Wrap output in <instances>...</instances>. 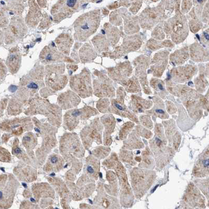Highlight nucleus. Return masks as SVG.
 <instances>
[{"mask_svg": "<svg viewBox=\"0 0 209 209\" xmlns=\"http://www.w3.org/2000/svg\"><path fill=\"white\" fill-rule=\"evenodd\" d=\"M44 79V67L37 63L32 69L20 80L18 92L14 97L24 105L28 104L29 100L45 87Z\"/></svg>", "mask_w": 209, "mask_h": 209, "instance_id": "nucleus-1", "label": "nucleus"}, {"mask_svg": "<svg viewBox=\"0 0 209 209\" xmlns=\"http://www.w3.org/2000/svg\"><path fill=\"white\" fill-rule=\"evenodd\" d=\"M27 105L28 108L24 111L25 115H43L47 118L50 124L57 128L60 126L62 122V109L58 105L52 104L38 95L31 98Z\"/></svg>", "mask_w": 209, "mask_h": 209, "instance_id": "nucleus-2", "label": "nucleus"}, {"mask_svg": "<svg viewBox=\"0 0 209 209\" xmlns=\"http://www.w3.org/2000/svg\"><path fill=\"white\" fill-rule=\"evenodd\" d=\"M32 122L35 125L36 132H38L42 137V143L40 147L36 151V159L39 166H42L45 159L57 144L56 134L57 128L50 124L49 123L42 122L36 117H32Z\"/></svg>", "mask_w": 209, "mask_h": 209, "instance_id": "nucleus-3", "label": "nucleus"}, {"mask_svg": "<svg viewBox=\"0 0 209 209\" xmlns=\"http://www.w3.org/2000/svg\"><path fill=\"white\" fill-rule=\"evenodd\" d=\"M65 65L63 63L46 65L44 79L46 87L40 90V95L45 98L63 89L67 84L68 79L65 74Z\"/></svg>", "mask_w": 209, "mask_h": 209, "instance_id": "nucleus-4", "label": "nucleus"}, {"mask_svg": "<svg viewBox=\"0 0 209 209\" xmlns=\"http://www.w3.org/2000/svg\"><path fill=\"white\" fill-rule=\"evenodd\" d=\"M167 139L164 133V128L161 124H156L155 128V136L150 141L152 153L156 157L157 167L162 168L169 163L174 156L172 147H167Z\"/></svg>", "mask_w": 209, "mask_h": 209, "instance_id": "nucleus-5", "label": "nucleus"}, {"mask_svg": "<svg viewBox=\"0 0 209 209\" xmlns=\"http://www.w3.org/2000/svg\"><path fill=\"white\" fill-rule=\"evenodd\" d=\"M100 22V13L97 11L90 12L80 16L73 23L75 40L79 42L85 41L97 31Z\"/></svg>", "mask_w": 209, "mask_h": 209, "instance_id": "nucleus-6", "label": "nucleus"}, {"mask_svg": "<svg viewBox=\"0 0 209 209\" xmlns=\"http://www.w3.org/2000/svg\"><path fill=\"white\" fill-rule=\"evenodd\" d=\"M59 150L62 157L70 163L84 157L85 155V148L75 133H67L61 137Z\"/></svg>", "mask_w": 209, "mask_h": 209, "instance_id": "nucleus-7", "label": "nucleus"}, {"mask_svg": "<svg viewBox=\"0 0 209 209\" xmlns=\"http://www.w3.org/2000/svg\"><path fill=\"white\" fill-rule=\"evenodd\" d=\"M156 178L154 172L149 170L135 168L131 172L132 189L137 198L144 195L151 187Z\"/></svg>", "mask_w": 209, "mask_h": 209, "instance_id": "nucleus-8", "label": "nucleus"}, {"mask_svg": "<svg viewBox=\"0 0 209 209\" xmlns=\"http://www.w3.org/2000/svg\"><path fill=\"white\" fill-rule=\"evenodd\" d=\"M19 186V182L13 174H0V209L12 207Z\"/></svg>", "mask_w": 209, "mask_h": 209, "instance_id": "nucleus-9", "label": "nucleus"}, {"mask_svg": "<svg viewBox=\"0 0 209 209\" xmlns=\"http://www.w3.org/2000/svg\"><path fill=\"white\" fill-rule=\"evenodd\" d=\"M98 113L97 109L89 106H85L81 109H70L64 116V127L65 129L72 131L77 127L80 121L87 120Z\"/></svg>", "mask_w": 209, "mask_h": 209, "instance_id": "nucleus-10", "label": "nucleus"}, {"mask_svg": "<svg viewBox=\"0 0 209 209\" xmlns=\"http://www.w3.org/2000/svg\"><path fill=\"white\" fill-rule=\"evenodd\" d=\"M103 129V125L100 119L96 118L81 130L80 138L85 149L89 150L95 142L98 145L102 144Z\"/></svg>", "mask_w": 209, "mask_h": 209, "instance_id": "nucleus-11", "label": "nucleus"}, {"mask_svg": "<svg viewBox=\"0 0 209 209\" xmlns=\"http://www.w3.org/2000/svg\"><path fill=\"white\" fill-rule=\"evenodd\" d=\"M69 81L71 89L80 97L86 98L92 95L91 75L87 68L83 69L79 74L72 76Z\"/></svg>", "mask_w": 209, "mask_h": 209, "instance_id": "nucleus-12", "label": "nucleus"}, {"mask_svg": "<svg viewBox=\"0 0 209 209\" xmlns=\"http://www.w3.org/2000/svg\"><path fill=\"white\" fill-rule=\"evenodd\" d=\"M34 127L32 119L30 117H16L8 119L0 124V129L10 134L19 136L26 132L31 131Z\"/></svg>", "mask_w": 209, "mask_h": 209, "instance_id": "nucleus-13", "label": "nucleus"}, {"mask_svg": "<svg viewBox=\"0 0 209 209\" xmlns=\"http://www.w3.org/2000/svg\"><path fill=\"white\" fill-rule=\"evenodd\" d=\"M32 194L36 201L40 203V208H47L53 204L55 191L49 184L46 182L36 183L32 187Z\"/></svg>", "mask_w": 209, "mask_h": 209, "instance_id": "nucleus-14", "label": "nucleus"}, {"mask_svg": "<svg viewBox=\"0 0 209 209\" xmlns=\"http://www.w3.org/2000/svg\"><path fill=\"white\" fill-rule=\"evenodd\" d=\"M40 60L42 65H49L66 62L75 63V60L60 52L54 46L49 45L45 46L40 53Z\"/></svg>", "mask_w": 209, "mask_h": 209, "instance_id": "nucleus-15", "label": "nucleus"}, {"mask_svg": "<svg viewBox=\"0 0 209 209\" xmlns=\"http://www.w3.org/2000/svg\"><path fill=\"white\" fill-rule=\"evenodd\" d=\"M27 26L22 18H14L5 32V42L8 44L18 42L26 34Z\"/></svg>", "mask_w": 209, "mask_h": 209, "instance_id": "nucleus-16", "label": "nucleus"}, {"mask_svg": "<svg viewBox=\"0 0 209 209\" xmlns=\"http://www.w3.org/2000/svg\"><path fill=\"white\" fill-rule=\"evenodd\" d=\"M114 169L117 172V177L119 179V184L121 187V202L125 207L131 206L133 202V195L128 182L124 167L119 162Z\"/></svg>", "mask_w": 209, "mask_h": 209, "instance_id": "nucleus-17", "label": "nucleus"}, {"mask_svg": "<svg viewBox=\"0 0 209 209\" xmlns=\"http://www.w3.org/2000/svg\"><path fill=\"white\" fill-rule=\"evenodd\" d=\"M94 94L97 97H111L115 95L114 88L111 82L104 75H100L93 81Z\"/></svg>", "mask_w": 209, "mask_h": 209, "instance_id": "nucleus-18", "label": "nucleus"}, {"mask_svg": "<svg viewBox=\"0 0 209 209\" xmlns=\"http://www.w3.org/2000/svg\"><path fill=\"white\" fill-rule=\"evenodd\" d=\"M48 181L57 192L61 198V205L63 209H70L69 203L72 199L71 193L67 184L59 178L50 177Z\"/></svg>", "mask_w": 209, "mask_h": 209, "instance_id": "nucleus-19", "label": "nucleus"}, {"mask_svg": "<svg viewBox=\"0 0 209 209\" xmlns=\"http://www.w3.org/2000/svg\"><path fill=\"white\" fill-rule=\"evenodd\" d=\"M77 0H66L65 5L52 8V20L55 23H59L72 15L76 10Z\"/></svg>", "mask_w": 209, "mask_h": 209, "instance_id": "nucleus-20", "label": "nucleus"}, {"mask_svg": "<svg viewBox=\"0 0 209 209\" xmlns=\"http://www.w3.org/2000/svg\"><path fill=\"white\" fill-rule=\"evenodd\" d=\"M13 173L20 181L30 183L35 181L37 178V170L30 165L24 162H20L13 169Z\"/></svg>", "mask_w": 209, "mask_h": 209, "instance_id": "nucleus-21", "label": "nucleus"}, {"mask_svg": "<svg viewBox=\"0 0 209 209\" xmlns=\"http://www.w3.org/2000/svg\"><path fill=\"white\" fill-rule=\"evenodd\" d=\"M67 185L71 193L72 199L75 201H79L89 197L94 191L95 187V182L75 185L73 182L67 181Z\"/></svg>", "mask_w": 209, "mask_h": 209, "instance_id": "nucleus-22", "label": "nucleus"}, {"mask_svg": "<svg viewBox=\"0 0 209 209\" xmlns=\"http://www.w3.org/2000/svg\"><path fill=\"white\" fill-rule=\"evenodd\" d=\"M184 202L186 206H189L188 208H204V201L202 194L198 189L193 184H190L188 186L184 197Z\"/></svg>", "mask_w": 209, "mask_h": 209, "instance_id": "nucleus-23", "label": "nucleus"}, {"mask_svg": "<svg viewBox=\"0 0 209 209\" xmlns=\"http://www.w3.org/2000/svg\"><path fill=\"white\" fill-rule=\"evenodd\" d=\"M166 138L169 144L174 150H177L181 142V134L177 129L174 120L170 119L164 123Z\"/></svg>", "mask_w": 209, "mask_h": 209, "instance_id": "nucleus-24", "label": "nucleus"}, {"mask_svg": "<svg viewBox=\"0 0 209 209\" xmlns=\"http://www.w3.org/2000/svg\"><path fill=\"white\" fill-rule=\"evenodd\" d=\"M57 101L58 105L61 109H72L79 104L81 99L79 96L75 92L68 90L59 95Z\"/></svg>", "mask_w": 209, "mask_h": 209, "instance_id": "nucleus-25", "label": "nucleus"}, {"mask_svg": "<svg viewBox=\"0 0 209 209\" xmlns=\"http://www.w3.org/2000/svg\"><path fill=\"white\" fill-rule=\"evenodd\" d=\"M209 153L208 148L200 155L194 165L193 174L195 177L198 178L207 177L209 175Z\"/></svg>", "mask_w": 209, "mask_h": 209, "instance_id": "nucleus-26", "label": "nucleus"}, {"mask_svg": "<svg viewBox=\"0 0 209 209\" xmlns=\"http://www.w3.org/2000/svg\"><path fill=\"white\" fill-rule=\"evenodd\" d=\"M100 168L99 159L93 156H89L86 158L82 175L95 181L97 180L99 176Z\"/></svg>", "mask_w": 209, "mask_h": 209, "instance_id": "nucleus-27", "label": "nucleus"}, {"mask_svg": "<svg viewBox=\"0 0 209 209\" xmlns=\"http://www.w3.org/2000/svg\"><path fill=\"white\" fill-rule=\"evenodd\" d=\"M123 97H120L118 99H117L112 100L110 112H113L122 117H127L132 120L133 122L138 123L139 122L136 116H135V115L133 114L129 110L126 109V107L124 103Z\"/></svg>", "mask_w": 209, "mask_h": 209, "instance_id": "nucleus-28", "label": "nucleus"}, {"mask_svg": "<svg viewBox=\"0 0 209 209\" xmlns=\"http://www.w3.org/2000/svg\"><path fill=\"white\" fill-rule=\"evenodd\" d=\"M100 121L105 128L103 136L104 144L108 146L112 143V137L111 134L114 131L115 125L114 117L111 114L105 115L101 117Z\"/></svg>", "mask_w": 209, "mask_h": 209, "instance_id": "nucleus-29", "label": "nucleus"}, {"mask_svg": "<svg viewBox=\"0 0 209 209\" xmlns=\"http://www.w3.org/2000/svg\"><path fill=\"white\" fill-rule=\"evenodd\" d=\"M65 162V160L62 156L52 154L48 156L43 169L45 172L49 173L59 172L64 167Z\"/></svg>", "mask_w": 209, "mask_h": 209, "instance_id": "nucleus-30", "label": "nucleus"}, {"mask_svg": "<svg viewBox=\"0 0 209 209\" xmlns=\"http://www.w3.org/2000/svg\"><path fill=\"white\" fill-rule=\"evenodd\" d=\"M100 191L97 193V196L96 197L95 202L97 204V205L101 206V208H109L114 209L119 208L117 206H119L118 204V201L115 198L109 197L107 196L106 193L104 191V189L101 187L98 188Z\"/></svg>", "mask_w": 209, "mask_h": 209, "instance_id": "nucleus-31", "label": "nucleus"}, {"mask_svg": "<svg viewBox=\"0 0 209 209\" xmlns=\"http://www.w3.org/2000/svg\"><path fill=\"white\" fill-rule=\"evenodd\" d=\"M21 55L18 48L15 47L10 50L6 60L8 69L12 74L16 73L21 65Z\"/></svg>", "mask_w": 209, "mask_h": 209, "instance_id": "nucleus-32", "label": "nucleus"}, {"mask_svg": "<svg viewBox=\"0 0 209 209\" xmlns=\"http://www.w3.org/2000/svg\"><path fill=\"white\" fill-rule=\"evenodd\" d=\"M23 145L26 149L29 157L35 161L36 156L34 150L37 145V137L36 135L30 131L26 133L22 139Z\"/></svg>", "mask_w": 209, "mask_h": 209, "instance_id": "nucleus-33", "label": "nucleus"}, {"mask_svg": "<svg viewBox=\"0 0 209 209\" xmlns=\"http://www.w3.org/2000/svg\"><path fill=\"white\" fill-rule=\"evenodd\" d=\"M55 43L60 52L66 56H69L70 49L73 43V40L71 35L64 32L56 38Z\"/></svg>", "mask_w": 209, "mask_h": 209, "instance_id": "nucleus-34", "label": "nucleus"}, {"mask_svg": "<svg viewBox=\"0 0 209 209\" xmlns=\"http://www.w3.org/2000/svg\"><path fill=\"white\" fill-rule=\"evenodd\" d=\"M12 154L21 160L22 162L28 165L32 164L31 158L28 156V154L25 152L22 148L20 147V142L18 138H15L13 142L12 146Z\"/></svg>", "mask_w": 209, "mask_h": 209, "instance_id": "nucleus-35", "label": "nucleus"}, {"mask_svg": "<svg viewBox=\"0 0 209 209\" xmlns=\"http://www.w3.org/2000/svg\"><path fill=\"white\" fill-rule=\"evenodd\" d=\"M144 147V144L140 139L137 133L135 131H133L129 135V138L124 142L123 148L129 149H135L143 148Z\"/></svg>", "mask_w": 209, "mask_h": 209, "instance_id": "nucleus-36", "label": "nucleus"}, {"mask_svg": "<svg viewBox=\"0 0 209 209\" xmlns=\"http://www.w3.org/2000/svg\"><path fill=\"white\" fill-rule=\"evenodd\" d=\"M79 58L82 63L89 62L95 59L97 54L89 44H85L80 49Z\"/></svg>", "mask_w": 209, "mask_h": 209, "instance_id": "nucleus-37", "label": "nucleus"}, {"mask_svg": "<svg viewBox=\"0 0 209 209\" xmlns=\"http://www.w3.org/2000/svg\"><path fill=\"white\" fill-rule=\"evenodd\" d=\"M141 163L138 165L140 168L147 169H153L155 166L154 159L153 156V153L148 147H146L142 152Z\"/></svg>", "mask_w": 209, "mask_h": 209, "instance_id": "nucleus-38", "label": "nucleus"}, {"mask_svg": "<svg viewBox=\"0 0 209 209\" xmlns=\"http://www.w3.org/2000/svg\"><path fill=\"white\" fill-rule=\"evenodd\" d=\"M132 102L134 111L136 113L144 112L145 109H148L152 105V102L136 96H133Z\"/></svg>", "mask_w": 209, "mask_h": 209, "instance_id": "nucleus-39", "label": "nucleus"}, {"mask_svg": "<svg viewBox=\"0 0 209 209\" xmlns=\"http://www.w3.org/2000/svg\"><path fill=\"white\" fill-rule=\"evenodd\" d=\"M24 105L15 97H13L9 102L8 107V114L12 116H16L23 112Z\"/></svg>", "mask_w": 209, "mask_h": 209, "instance_id": "nucleus-40", "label": "nucleus"}, {"mask_svg": "<svg viewBox=\"0 0 209 209\" xmlns=\"http://www.w3.org/2000/svg\"><path fill=\"white\" fill-rule=\"evenodd\" d=\"M156 104H157L155 105L153 109L148 111L146 112L152 115L153 117H158L164 119H168L169 117V115L165 111L164 105L162 101L159 100Z\"/></svg>", "mask_w": 209, "mask_h": 209, "instance_id": "nucleus-41", "label": "nucleus"}, {"mask_svg": "<svg viewBox=\"0 0 209 209\" xmlns=\"http://www.w3.org/2000/svg\"><path fill=\"white\" fill-rule=\"evenodd\" d=\"M107 179L109 182V188H105L108 193L116 196L117 195V181L114 172L109 171L107 174Z\"/></svg>", "mask_w": 209, "mask_h": 209, "instance_id": "nucleus-42", "label": "nucleus"}, {"mask_svg": "<svg viewBox=\"0 0 209 209\" xmlns=\"http://www.w3.org/2000/svg\"><path fill=\"white\" fill-rule=\"evenodd\" d=\"M184 20H180V18H177V19L175 20L174 24L172 26V32L174 34V35L172 37L173 40H174L176 34L177 35L179 34L182 36V34H184V32H184L186 24H184Z\"/></svg>", "mask_w": 209, "mask_h": 209, "instance_id": "nucleus-43", "label": "nucleus"}, {"mask_svg": "<svg viewBox=\"0 0 209 209\" xmlns=\"http://www.w3.org/2000/svg\"><path fill=\"white\" fill-rule=\"evenodd\" d=\"M110 152L111 149L109 147L99 146L92 151V154L97 159H102L107 157Z\"/></svg>", "mask_w": 209, "mask_h": 209, "instance_id": "nucleus-44", "label": "nucleus"}, {"mask_svg": "<svg viewBox=\"0 0 209 209\" xmlns=\"http://www.w3.org/2000/svg\"><path fill=\"white\" fill-rule=\"evenodd\" d=\"M119 158L123 162L129 163L131 165H136L132 152L126 150H121L119 153Z\"/></svg>", "mask_w": 209, "mask_h": 209, "instance_id": "nucleus-45", "label": "nucleus"}, {"mask_svg": "<svg viewBox=\"0 0 209 209\" xmlns=\"http://www.w3.org/2000/svg\"><path fill=\"white\" fill-rule=\"evenodd\" d=\"M134 126V123L132 122H128L123 125V127L120 131L119 133V138L121 139H124L126 138L127 135L132 130Z\"/></svg>", "mask_w": 209, "mask_h": 209, "instance_id": "nucleus-46", "label": "nucleus"}, {"mask_svg": "<svg viewBox=\"0 0 209 209\" xmlns=\"http://www.w3.org/2000/svg\"><path fill=\"white\" fill-rule=\"evenodd\" d=\"M97 107L99 112L103 113H107L110 112L109 102L107 99H102L97 102Z\"/></svg>", "mask_w": 209, "mask_h": 209, "instance_id": "nucleus-47", "label": "nucleus"}, {"mask_svg": "<svg viewBox=\"0 0 209 209\" xmlns=\"http://www.w3.org/2000/svg\"><path fill=\"white\" fill-rule=\"evenodd\" d=\"M119 160L117 156L115 153H112V155L110 157L106 159L103 164L105 165L107 168L109 169H115V168L119 164Z\"/></svg>", "mask_w": 209, "mask_h": 209, "instance_id": "nucleus-48", "label": "nucleus"}, {"mask_svg": "<svg viewBox=\"0 0 209 209\" xmlns=\"http://www.w3.org/2000/svg\"><path fill=\"white\" fill-rule=\"evenodd\" d=\"M11 155L8 150L0 147V161L5 162H11Z\"/></svg>", "mask_w": 209, "mask_h": 209, "instance_id": "nucleus-49", "label": "nucleus"}, {"mask_svg": "<svg viewBox=\"0 0 209 209\" xmlns=\"http://www.w3.org/2000/svg\"><path fill=\"white\" fill-rule=\"evenodd\" d=\"M136 128V130H137L138 133L140 135L142 136L143 137H145L146 138H149L152 136V132H150L147 129H145L141 126L138 125Z\"/></svg>", "mask_w": 209, "mask_h": 209, "instance_id": "nucleus-50", "label": "nucleus"}, {"mask_svg": "<svg viewBox=\"0 0 209 209\" xmlns=\"http://www.w3.org/2000/svg\"><path fill=\"white\" fill-rule=\"evenodd\" d=\"M140 121L145 127L147 129H152L153 127V124L150 118L148 116H142L140 117Z\"/></svg>", "mask_w": 209, "mask_h": 209, "instance_id": "nucleus-51", "label": "nucleus"}, {"mask_svg": "<svg viewBox=\"0 0 209 209\" xmlns=\"http://www.w3.org/2000/svg\"><path fill=\"white\" fill-rule=\"evenodd\" d=\"M20 209H40L39 205L35 204L28 201H24L20 204Z\"/></svg>", "mask_w": 209, "mask_h": 209, "instance_id": "nucleus-52", "label": "nucleus"}, {"mask_svg": "<svg viewBox=\"0 0 209 209\" xmlns=\"http://www.w3.org/2000/svg\"><path fill=\"white\" fill-rule=\"evenodd\" d=\"M42 22L40 23V26L38 27L39 29H44L48 26H49L50 24H51L52 19L49 18H42Z\"/></svg>", "mask_w": 209, "mask_h": 209, "instance_id": "nucleus-53", "label": "nucleus"}, {"mask_svg": "<svg viewBox=\"0 0 209 209\" xmlns=\"http://www.w3.org/2000/svg\"><path fill=\"white\" fill-rule=\"evenodd\" d=\"M6 68L2 62H0V83L2 81L6 74Z\"/></svg>", "mask_w": 209, "mask_h": 209, "instance_id": "nucleus-54", "label": "nucleus"}, {"mask_svg": "<svg viewBox=\"0 0 209 209\" xmlns=\"http://www.w3.org/2000/svg\"><path fill=\"white\" fill-rule=\"evenodd\" d=\"M167 111H168L170 114H174L177 111V109L174 107V104H170V106L167 107Z\"/></svg>", "mask_w": 209, "mask_h": 209, "instance_id": "nucleus-55", "label": "nucleus"}, {"mask_svg": "<svg viewBox=\"0 0 209 209\" xmlns=\"http://www.w3.org/2000/svg\"><path fill=\"white\" fill-rule=\"evenodd\" d=\"M67 68L70 71H71V73L73 72L76 71L78 69V66L77 65H68L67 66Z\"/></svg>", "mask_w": 209, "mask_h": 209, "instance_id": "nucleus-56", "label": "nucleus"}, {"mask_svg": "<svg viewBox=\"0 0 209 209\" xmlns=\"http://www.w3.org/2000/svg\"><path fill=\"white\" fill-rule=\"evenodd\" d=\"M152 85L153 86V87L154 88H156L157 87V89L159 91H164V86L162 84V82H159V83H157V85L152 84Z\"/></svg>", "mask_w": 209, "mask_h": 209, "instance_id": "nucleus-57", "label": "nucleus"}, {"mask_svg": "<svg viewBox=\"0 0 209 209\" xmlns=\"http://www.w3.org/2000/svg\"><path fill=\"white\" fill-rule=\"evenodd\" d=\"M135 160H136L137 162H141L142 158L141 157H136L135 158Z\"/></svg>", "mask_w": 209, "mask_h": 209, "instance_id": "nucleus-58", "label": "nucleus"}, {"mask_svg": "<svg viewBox=\"0 0 209 209\" xmlns=\"http://www.w3.org/2000/svg\"><path fill=\"white\" fill-rule=\"evenodd\" d=\"M204 34L205 37L207 38V40H209V35H208V34H207V32H204Z\"/></svg>", "mask_w": 209, "mask_h": 209, "instance_id": "nucleus-59", "label": "nucleus"}, {"mask_svg": "<svg viewBox=\"0 0 209 209\" xmlns=\"http://www.w3.org/2000/svg\"><path fill=\"white\" fill-rule=\"evenodd\" d=\"M203 0H197V1H198V2L199 3H201V2Z\"/></svg>", "mask_w": 209, "mask_h": 209, "instance_id": "nucleus-60", "label": "nucleus"}]
</instances>
